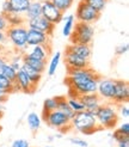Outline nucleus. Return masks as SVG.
<instances>
[{"instance_id":"3","label":"nucleus","mask_w":129,"mask_h":147,"mask_svg":"<svg viewBox=\"0 0 129 147\" xmlns=\"http://www.w3.org/2000/svg\"><path fill=\"white\" fill-rule=\"evenodd\" d=\"M96 120L100 129H111L117 126L120 116L117 113V105L114 103H102L96 111Z\"/></svg>"},{"instance_id":"1","label":"nucleus","mask_w":129,"mask_h":147,"mask_svg":"<svg viewBox=\"0 0 129 147\" xmlns=\"http://www.w3.org/2000/svg\"><path fill=\"white\" fill-rule=\"evenodd\" d=\"M67 71V78L64 79V83L69 87L67 97H79L83 94L97 92L98 82L102 77L93 68L87 67Z\"/></svg>"},{"instance_id":"40","label":"nucleus","mask_w":129,"mask_h":147,"mask_svg":"<svg viewBox=\"0 0 129 147\" xmlns=\"http://www.w3.org/2000/svg\"><path fill=\"white\" fill-rule=\"evenodd\" d=\"M128 51V45L126 43V45H121V46H118L117 48H116V50H115V53H116V55H123V54H126Z\"/></svg>"},{"instance_id":"18","label":"nucleus","mask_w":129,"mask_h":147,"mask_svg":"<svg viewBox=\"0 0 129 147\" xmlns=\"http://www.w3.org/2000/svg\"><path fill=\"white\" fill-rule=\"evenodd\" d=\"M22 61H23V63L30 66V67L34 68L35 71L42 73V74H43V72L46 71V67H47V62L46 61L36 60V59H32L30 56H28L26 54H22Z\"/></svg>"},{"instance_id":"10","label":"nucleus","mask_w":129,"mask_h":147,"mask_svg":"<svg viewBox=\"0 0 129 147\" xmlns=\"http://www.w3.org/2000/svg\"><path fill=\"white\" fill-rule=\"evenodd\" d=\"M100 99H106L109 103H112L115 96V80L114 79H103L100 78L97 86V92Z\"/></svg>"},{"instance_id":"6","label":"nucleus","mask_w":129,"mask_h":147,"mask_svg":"<svg viewBox=\"0 0 129 147\" xmlns=\"http://www.w3.org/2000/svg\"><path fill=\"white\" fill-rule=\"evenodd\" d=\"M100 13L97 12L95 9H92L91 6L86 5L85 3H83L80 0V3L77 6V11H75V19L77 22H80V23H87V24H92L96 23L99 19Z\"/></svg>"},{"instance_id":"29","label":"nucleus","mask_w":129,"mask_h":147,"mask_svg":"<svg viewBox=\"0 0 129 147\" xmlns=\"http://www.w3.org/2000/svg\"><path fill=\"white\" fill-rule=\"evenodd\" d=\"M67 103L74 113L84 111L85 110V108L83 105V103L80 102V99H79V97H67Z\"/></svg>"},{"instance_id":"38","label":"nucleus","mask_w":129,"mask_h":147,"mask_svg":"<svg viewBox=\"0 0 129 147\" xmlns=\"http://www.w3.org/2000/svg\"><path fill=\"white\" fill-rule=\"evenodd\" d=\"M10 13H12L10 3H9V0H5V1L3 3V6H1V14L6 16V14H10Z\"/></svg>"},{"instance_id":"47","label":"nucleus","mask_w":129,"mask_h":147,"mask_svg":"<svg viewBox=\"0 0 129 147\" xmlns=\"http://www.w3.org/2000/svg\"><path fill=\"white\" fill-rule=\"evenodd\" d=\"M3 54V47H1V45H0V55Z\"/></svg>"},{"instance_id":"21","label":"nucleus","mask_w":129,"mask_h":147,"mask_svg":"<svg viewBox=\"0 0 129 147\" xmlns=\"http://www.w3.org/2000/svg\"><path fill=\"white\" fill-rule=\"evenodd\" d=\"M20 71H23L25 74H26V77L30 79L31 84H32L34 86L37 87V85H38V83H40V80H41V78H42V73H40V72H37V71H35L34 68H31L30 66H28V65H25V63L22 65Z\"/></svg>"},{"instance_id":"31","label":"nucleus","mask_w":129,"mask_h":147,"mask_svg":"<svg viewBox=\"0 0 129 147\" xmlns=\"http://www.w3.org/2000/svg\"><path fill=\"white\" fill-rule=\"evenodd\" d=\"M57 109V97L47 98L43 102V111L42 113H50Z\"/></svg>"},{"instance_id":"45","label":"nucleus","mask_w":129,"mask_h":147,"mask_svg":"<svg viewBox=\"0 0 129 147\" xmlns=\"http://www.w3.org/2000/svg\"><path fill=\"white\" fill-rule=\"evenodd\" d=\"M5 40H6V35H5V32H3V31H0V43H3V42H5Z\"/></svg>"},{"instance_id":"41","label":"nucleus","mask_w":129,"mask_h":147,"mask_svg":"<svg viewBox=\"0 0 129 147\" xmlns=\"http://www.w3.org/2000/svg\"><path fill=\"white\" fill-rule=\"evenodd\" d=\"M122 134H124V135H129V123L128 122H124V123H122L121 126L117 128Z\"/></svg>"},{"instance_id":"7","label":"nucleus","mask_w":129,"mask_h":147,"mask_svg":"<svg viewBox=\"0 0 129 147\" xmlns=\"http://www.w3.org/2000/svg\"><path fill=\"white\" fill-rule=\"evenodd\" d=\"M42 119L44 120L47 126L50 128H55L56 130H60L61 128L71 124V121L66 117V115L57 109L50 113H42Z\"/></svg>"},{"instance_id":"39","label":"nucleus","mask_w":129,"mask_h":147,"mask_svg":"<svg viewBox=\"0 0 129 147\" xmlns=\"http://www.w3.org/2000/svg\"><path fill=\"white\" fill-rule=\"evenodd\" d=\"M7 28H9V24H7V20H6V17L4 14L0 13V31L5 32L7 30Z\"/></svg>"},{"instance_id":"43","label":"nucleus","mask_w":129,"mask_h":147,"mask_svg":"<svg viewBox=\"0 0 129 147\" xmlns=\"http://www.w3.org/2000/svg\"><path fill=\"white\" fill-rule=\"evenodd\" d=\"M6 62H7V59H6V56H4V55H0V72H1L3 66H4Z\"/></svg>"},{"instance_id":"27","label":"nucleus","mask_w":129,"mask_h":147,"mask_svg":"<svg viewBox=\"0 0 129 147\" xmlns=\"http://www.w3.org/2000/svg\"><path fill=\"white\" fill-rule=\"evenodd\" d=\"M81 1L85 3L86 5L91 6L92 9H95L97 12L100 13L102 11H104L105 6H106V4H108L109 0H81Z\"/></svg>"},{"instance_id":"9","label":"nucleus","mask_w":129,"mask_h":147,"mask_svg":"<svg viewBox=\"0 0 129 147\" xmlns=\"http://www.w3.org/2000/svg\"><path fill=\"white\" fill-rule=\"evenodd\" d=\"M26 23V28L28 29H32V30H37V31H41L43 34H46L48 37H52L53 34H54V30H55V25L52 24L50 22H48L44 17H36L34 19H29V20H25Z\"/></svg>"},{"instance_id":"28","label":"nucleus","mask_w":129,"mask_h":147,"mask_svg":"<svg viewBox=\"0 0 129 147\" xmlns=\"http://www.w3.org/2000/svg\"><path fill=\"white\" fill-rule=\"evenodd\" d=\"M57 9H59L63 14L66 13L71 7H72V5H73V3H74V0H50Z\"/></svg>"},{"instance_id":"48","label":"nucleus","mask_w":129,"mask_h":147,"mask_svg":"<svg viewBox=\"0 0 129 147\" xmlns=\"http://www.w3.org/2000/svg\"><path fill=\"white\" fill-rule=\"evenodd\" d=\"M48 140L49 141H53V136H48Z\"/></svg>"},{"instance_id":"25","label":"nucleus","mask_w":129,"mask_h":147,"mask_svg":"<svg viewBox=\"0 0 129 147\" xmlns=\"http://www.w3.org/2000/svg\"><path fill=\"white\" fill-rule=\"evenodd\" d=\"M5 17H6L9 26H20V25H24V23H25V18L22 16V14L10 13V14H6Z\"/></svg>"},{"instance_id":"30","label":"nucleus","mask_w":129,"mask_h":147,"mask_svg":"<svg viewBox=\"0 0 129 147\" xmlns=\"http://www.w3.org/2000/svg\"><path fill=\"white\" fill-rule=\"evenodd\" d=\"M1 74L4 76V77H6L7 79L10 80V82H14L16 80V77H17V72L14 71L11 66H10V63L9 62H6L4 66H3V68H1Z\"/></svg>"},{"instance_id":"8","label":"nucleus","mask_w":129,"mask_h":147,"mask_svg":"<svg viewBox=\"0 0 129 147\" xmlns=\"http://www.w3.org/2000/svg\"><path fill=\"white\" fill-rule=\"evenodd\" d=\"M41 4H42V14H41L42 17H44L48 22H50L54 25H57L59 23H61L64 14L50 0L41 1Z\"/></svg>"},{"instance_id":"50","label":"nucleus","mask_w":129,"mask_h":147,"mask_svg":"<svg viewBox=\"0 0 129 147\" xmlns=\"http://www.w3.org/2000/svg\"><path fill=\"white\" fill-rule=\"evenodd\" d=\"M44 147H53V146H50V145H47V146H44Z\"/></svg>"},{"instance_id":"36","label":"nucleus","mask_w":129,"mask_h":147,"mask_svg":"<svg viewBox=\"0 0 129 147\" xmlns=\"http://www.w3.org/2000/svg\"><path fill=\"white\" fill-rule=\"evenodd\" d=\"M69 142H71L72 145L78 146V147H87V146H89L87 141L83 140V139H79V138H71V139H69Z\"/></svg>"},{"instance_id":"19","label":"nucleus","mask_w":129,"mask_h":147,"mask_svg":"<svg viewBox=\"0 0 129 147\" xmlns=\"http://www.w3.org/2000/svg\"><path fill=\"white\" fill-rule=\"evenodd\" d=\"M42 14V4L41 1H31L30 5H29L28 10L24 12L23 17L25 18V20H29V19H34L36 17H40Z\"/></svg>"},{"instance_id":"26","label":"nucleus","mask_w":129,"mask_h":147,"mask_svg":"<svg viewBox=\"0 0 129 147\" xmlns=\"http://www.w3.org/2000/svg\"><path fill=\"white\" fill-rule=\"evenodd\" d=\"M61 56H62V54L60 51H56L52 56V59H50V61H49V66H48V74L49 76H54L56 73V69L59 67V63L61 61Z\"/></svg>"},{"instance_id":"49","label":"nucleus","mask_w":129,"mask_h":147,"mask_svg":"<svg viewBox=\"0 0 129 147\" xmlns=\"http://www.w3.org/2000/svg\"><path fill=\"white\" fill-rule=\"evenodd\" d=\"M1 130H3V127H1V126H0V133H1Z\"/></svg>"},{"instance_id":"24","label":"nucleus","mask_w":129,"mask_h":147,"mask_svg":"<svg viewBox=\"0 0 129 147\" xmlns=\"http://www.w3.org/2000/svg\"><path fill=\"white\" fill-rule=\"evenodd\" d=\"M41 122H42V119L40 117V115L37 113H30V114H28L26 123H28L29 129H30L32 133L38 131V129L41 128Z\"/></svg>"},{"instance_id":"5","label":"nucleus","mask_w":129,"mask_h":147,"mask_svg":"<svg viewBox=\"0 0 129 147\" xmlns=\"http://www.w3.org/2000/svg\"><path fill=\"white\" fill-rule=\"evenodd\" d=\"M26 32L28 28L25 25L20 26H9L7 30L5 31L6 38H9L12 46L17 50H20L22 54H24V51L29 49L26 45Z\"/></svg>"},{"instance_id":"23","label":"nucleus","mask_w":129,"mask_h":147,"mask_svg":"<svg viewBox=\"0 0 129 147\" xmlns=\"http://www.w3.org/2000/svg\"><path fill=\"white\" fill-rule=\"evenodd\" d=\"M63 28H62V35L64 37H71L72 32H73V28L75 24V18L73 14H68V16H63Z\"/></svg>"},{"instance_id":"37","label":"nucleus","mask_w":129,"mask_h":147,"mask_svg":"<svg viewBox=\"0 0 129 147\" xmlns=\"http://www.w3.org/2000/svg\"><path fill=\"white\" fill-rule=\"evenodd\" d=\"M11 147H30V144L25 139H17L12 142Z\"/></svg>"},{"instance_id":"35","label":"nucleus","mask_w":129,"mask_h":147,"mask_svg":"<svg viewBox=\"0 0 129 147\" xmlns=\"http://www.w3.org/2000/svg\"><path fill=\"white\" fill-rule=\"evenodd\" d=\"M112 138H114V140L116 141V142L124 141V140H129V135H124V134H122L118 129H115V130H114Z\"/></svg>"},{"instance_id":"16","label":"nucleus","mask_w":129,"mask_h":147,"mask_svg":"<svg viewBox=\"0 0 129 147\" xmlns=\"http://www.w3.org/2000/svg\"><path fill=\"white\" fill-rule=\"evenodd\" d=\"M16 82L19 86L20 91H23L24 93H34L36 90V86H34L30 82V79L26 77V74L23 71H18L17 72V77H16Z\"/></svg>"},{"instance_id":"17","label":"nucleus","mask_w":129,"mask_h":147,"mask_svg":"<svg viewBox=\"0 0 129 147\" xmlns=\"http://www.w3.org/2000/svg\"><path fill=\"white\" fill-rule=\"evenodd\" d=\"M66 48L69 49L71 51H73L75 55L85 59V60H90V57L92 55L91 45H69Z\"/></svg>"},{"instance_id":"12","label":"nucleus","mask_w":129,"mask_h":147,"mask_svg":"<svg viewBox=\"0 0 129 147\" xmlns=\"http://www.w3.org/2000/svg\"><path fill=\"white\" fill-rule=\"evenodd\" d=\"M64 63L67 66V69H80V68H87L90 67L89 60L75 55L73 51L66 48L64 51Z\"/></svg>"},{"instance_id":"20","label":"nucleus","mask_w":129,"mask_h":147,"mask_svg":"<svg viewBox=\"0 0 129 147\" xmlns=\"http://www.w3.org/2000/svg\"><path fill=\"white\" fill-rule=\"evenodd\" d=\"M10 6H11V11L12 13L16 14H22L23 16L24 12L28 10L29 5H30V0H9Z\"/></svg>"},{"instance_id":"42","label":"nucleus","mask_w":129,"mask_h":147,"mask_svg":"<svg viewBox=\"0 0 129 147\" xmlns=\"http://www.w3.org/2000/svg\"><path fill=\"white\" fill-rule=\"evenodd\" d=\"M7 97H9V93H7L4 89H1V87H0V104H1V103H4Z\"/></svg>"},{"instance_id":"46","label":"nucleus","mask_w":129,"mask_h":147,"mask_svg":"<svg viewBox=\"0 0 129 147\" xmlns=\"http://www.w3.org/2000/svg\"><path fill=\"white\" fill-rule=\"evenodd\" d=\"M3 116H4V113H3V110H0V121H1Z\"/></svg>"},{"instance_id":"44","label":"nucleus","mask_w":129,"mask_h":147,"mask_svg":"<svg viewBox=\"0 0 129 147\" xmlns=\"http://www.w3.org/2000/svg\"><path fill=\"white\" fill-rule=\"evenodd\" d=\"M118 147H129V140H124V141H120L117 142Z\"/></svg>"},{"instance_id":"15","label":"nucleus","mask_w":129,"mask_h":147,"mask_svg":"<svg viewBox=\"0 0 129 147\" xmlns=\"http://www.w3.org/2000/svg\"><path fill=\"white\" fill-rule=\"evenodd\" d=\"M50 51H52V46L43 45V46L30 47V49H28V51H25L24 54H26L28 56H30L32 59H36V60H41V61L47 62L48 57L50 55Z\"/></svg>"},{"instance_id":"33","label":"nucleus","mask_w":129,"mask_h":147,"mask_svg":"<svg viewBox=\"0 0 129 147\" xmlns=\"http://www.w3.org/2000/svg\"><path fill=\"white\" fill-rule=\"evenodd\" d=\"M9 63H10V66H11V67H12L14 71H16V72L20 71L22 65H23V61H22V55H20V56H14V57H12L11 61H10Z\"/></svg>"},{"instance_id":"11","label":"nucleus","mask_w":129,"mask_h":147,"mask_svg":"<svg viewBox=\"0 0 129 147\" xmlns=\"http://www.w3.org/2000/svg\"><path fill=\"white\" fill-rule=\"evenodd\" d=\"M129 99V86L127 80L117 79L115 80V96L112 103L115 105H121L128 103Z\"/></svg>"},{"instance_id":"2","label":"nucleus","mask_w":129,"mask_h":147,"mask_svg":"<svg viewBox=\"0 0 129 147\" xmlns=\"http://www.w3.org/2000/svg\"><path fill=\"white\" fill-rule=\"evenodd\" d=\"M71 127L85 135H92L96 131L100 130V127L98 126L96 120V116L86 111V110L74 114L73 119L71 120Z\"/></svg>"},{"instance_id":"34","label":"nucleus","mask_w":129,"mask_h":147,"mask_svg":"<svg viewBox=\"0 0 129 147\" xmlns=\"http://www.w3.org/2000/svg\"><path fill=\"white\" fill-rule=\"evenodd\" d=\"M117 113H118V116L123 117V119H128L129 117V108H128L127 103L121 104V105H117Z\"/></svg>"},{"instance_id":"22","label":"nucleus","mask_w":129,"mask_h":147,"mask_svg":"<svg viewBox=\"0 0 129 147\" xmlns=\"http://www.w3.org/2000/svg\"><path fill=\"white\" fill-rule=\"evenodd\" d=\"M57 110H60L62 114L66 115V117L71 121L74 116V111L71 109V107L67 103V97L64 96H57Z\"/></svg>"},{"instance_id":"32","label":"nucleus","mask_w":129,"mask_h":147,"mask_svg":"<svg viewBox=\"0 0 129 147\" xmlns=\"http://www.w3.org/2000/svg\"><path fill=\"white\" fill-rule=\"evenodd\" d=\"M0 87L1 89H4L7 93H11V87H12V82H10L9 79H7L6 77H4L1 73H0Z\"/></svg>"},{"instance_id":"4","label":"nucleus","mask_w":129,"mask_h":147,"mask_svg":"<svg viewBox=\"0 0 129 147\" xmlns=\"http://www.w3.org/2000/svg\"><path fill=\"white\" fill-rule=\"evenodd\" d=\"M95 37V28L92 24L78 23L74 24L73 32L71 35V45H91Z\"/></svg>"},{"instance_id":"14","label":"nucleus","mask_w":129,"mask_h":147,"mask_svg":"<svg viewBox=\"0 0 129 147\" xmlns=\"http://www.w3.org/2000/svg\"><path fill=\"white\" fill-rule=\"evenodd\" d=\"M26 45L28 47H35V46H43V45H50V37L46 34H43L37 30L28 29L26 32Z\"/></svg>"},{"instance_id":"13","label":"nucleus","mask_w":129,"mask_h":147,"mask_svg":"<svg viewBox=\"0 0 129 147\" xmlns=\"http://www.w3.org/2000/svg\"><path fill=\"white\" fill-rule=\"evenodd\" d=\"M79 99H80V102L83 103V105H84L86 111L91 113L92 115H96V111L100 107V104L103 103V100L100 99V97L97 93L83 94V96H79Z\"/></svg>"}]
</instances>
